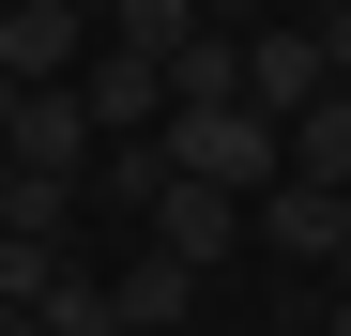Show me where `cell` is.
Listing matches in <instances>:
<instances>
[{"label": "cell", "instance_id": "cell-1", "mask_svg": "<svg viewBox=\"0 0 351 336\" xmlns=\"http://www.w3.org/2000/svg\"><path fill=\"white\" fill-rule=\"evenodd\" d=\"M168 168H184V184H229V199H275L290 184V123L275 107H168Z\"/></svg>", "mask_w": 351, "mask_h": 336}, {"label": "cell", "instance_id": "cell-2", "mask_svg": "<svg viewBox=\"0 0 351 336\" xmlns=\"http://www.w3.org/2000/svg\"><path fill=\"white\" fill-rule=\"evenodd\" d=\"M16 184H92V153H107V123H92V92L62 77V92H16Z\"/></svg>", "mask_w": 351, "mask_h": 336}, {"label": "cell", "instance_id": "cell-3", "mask_svg": "<svg viewBox=\"0 0 351 336\" xmlns=\"http://www.w3.org/2000/svg\"><path fill=\"white\" fill-rule=\"evenodd\" d=\"M245 230H260L290 275H351V199H336V184H275V199H245Z\"/></svg>", "mask_w": 351, "mask_h": 336}, {"label": "cell", "instance_id": "cell-4", "mask_svg": "<svg viewBox=\"0 0 351 336\" xmlns=\"http://www.w3.org/2000/svg\"><path fill=\"white\" fill-rule=\"evenodd\" d=\"M336 92V62H321V31H245V107H275V123H306V107Z\"/></svg>", "mask_w": 351, "mask_h": 336}, {"label": "cell", "instance_id": "cell-5", "mask_svg": "<svg viewBox=\"0 0 351 336\" xmlns=\"http://www.w3.org/2000/svg\"><path fill=\"white\" fill-rule=\"evenodd\" d=\"M0 62H16L31 92H62V77H92V31H77V0H16V16H0Z\"/></svg>", "mask_w": 351, "mask_h": 336}, {"label": "cell", "instance_id": "cell-6", "mask_svg": "<svg viewBox=\"0 0 351 336\" xmlns=\"http://www.w3.org/2000/svg\"><path fill=\"white\" fill-rule=\"evenodd\" d=\"M77 92H92V123H107V138H153V123H168V62H138V46H92V77H77Z\"/></svg>", "mask_w": 351, "mask_h": 336}, {"label": "cell", "instance_id": "cell-7", "mask_svg": "<svg viewBox=\"0 0 351 336\" xmlns=\"http://www.w3.org/2000/svg\"><path fill=\"white\" fill-rule=\"evenodd\" d=\"M153 245H168V260H199V275H214L229 245H245V199H229V184H168V199H153Z\"/></svg>", "mask_w": 351, "mask_h": 336}, {"label": "cell", "instance_id": "cell-8", "mask_svg": "<svg viewBox=\"0 0 351 336\" xmlns=\"http://www.w3.org/2000/svg\"><path fill=\"white\" fill-rule=\"evenodd\" d=\"M107 291H123V336H168V321L199 306V260H168V245H153L138 275H107Z\"/></svg>", "mask_w": 351, "mask_h": 336}, {"label": "cell", "instance_id": "cell-9", "mask_svg": "<svg viewBox=\"0 0 351 336\" xmlns=\"http://www.w3.org/2000/svg\"><path fill=\"white\" fill-rule=\"evenodd\" d=\"M199 31H214L199 0H107V46H138V62H184Z\"/></svg>", "mask_w": 351, "mask_h": 336}, {"label": "cell", "instance_id": "cell-10", "mask_svg": "<svg viewBox=\"0 0 351 336\" xmlns=\"http://www.w3.org/2000/svg\"><path fill=\"white\" fill-rule=\"evenodd\" d=\"M168 107H245V31H199L168 62Z\"/></svg>", "mask_w": 351, "mask_h": 336}, {"label": "cell", "instance_id": "cell-11", "mask_svg": "<svg viewBox=\"0 0 351 336\" xmlns=\"http://www.w3.org/2000/svg\"><path fill=\"white\" fill-rule=\"evenodd\" d=\"M46 336H123V291H107V275L92 260H62V275H46V306H31Z\"/></svg>", "mask_w": 351, "mask_h": 336}, {"label": "cell", "instance_id": "cell-12", "mask_svg": "<svg viewBox=\"0 0 351 336\" xmlns=\"http://www.w3.org/2000/svg\"><path fill=\"white\" fill-rule=\"evenodd\" d=\"M290 184H336L351 199V92H321L306 123H290Z\"/></svg>", "mask_w": 351, "mask_h": 336}, {"label": "cell", "instance_id": "cell-13", "mask_svg": "<svg viewBox=\"0 0 351 336\" xmlns=\"http://www.w3.org/2000/svg\"><path fill=\"white\" fill-rule=\"evenodd\" d=\"M92 184H107V199H138V214H153L168 184H184V168H168V138H107V153H92Z\"/></svg>", "mask_w": 351, "mask_h": 336}, {"label": "cell", "instance_id": "cell-14", "mask_svg": "<svg viewBox=\"0 0 351 336\" xmlns=\"http://www.w3.org/2000/svg\"><path fill=\"white\" fill-rule=\"evenodd\" d=\"M46 275H62V245H46V230H0V306H46Z\"/></svg>", "mask_w": 351, "mask_h": 336}, {"label": "cell", "instance_id": "cell-15", "mask_svg": "<svg viewBox=\"0 0 351 336\" xmlns=\"http://www.w3.org/2000/svg\"><path fill=\"white\" fill-rule=\"evenodd\" d=\"M306 31H321V62H336V92H351V0H321Z\"/></svg>", "mask_w": 351, "mask_h": 336}, {"label": "cell", "instance_id": "cell-16", "mask_svg": "<svg viewBox=\"0 0 351 336\" xmlns=\"http://www.w3.org/2000/svg\"><path fill=\"white\" fill-rule=\"evenodd\" d=\"M199 16H214V31H260V16H275V0H199Z\"/></svg>", "mask_w": 351, "mask_h": 336}, {"label": "cell", "instance_id": "cell-17", "mask_svg": "<svg viewBox=\"0 0 351 336\" xmlns=\"http://www.w3.org/2000/svg\"><path fill=\"white\" fill-rule=\"evenodd\" d=\"M16 92H31V77H16V62H0V138H16Z\"/></svg>", "mask_w": 351, "mask_h": 336}, {"label": "cell", "instance_id": "cell-18", "mask_svg": "<svg viewBox=\"0 0 351 336\" xmlns=\"http://www.w3.org/2000/svg\"><path fill=\"white\" fill-rule=\"evenodd\" d=\"M0 336H46V321H31V306H0Z\"/></svg>", "mask_w": 351, "mask_h": 336}, {"label": "cell", "instance_id": "cell-19", "mask_svg": "<svg viewBox=\"0 0 351 336\" xmlns=\"http://www.w3.org/2000/svg\"><path fill=\"white\" fill-rule=\"evenodd\" d=\"M0 214H16V153H0Z\"/></svg>", "mask_w": 351, "mask_h": 336}, {"label": "cell", "instance_id": "cell-20", "mask_svg": "<svg viewBox=\"0 0 351 336\" xmlns=\"http://www.w3.org/2000/svg\"><path fill=\"white\" fill-rule=\"evenodd\" d=\"M0 16H16V0H0Z\"/></svg>", "mask_w": 351, "mask_h": 336}]
</instances>
